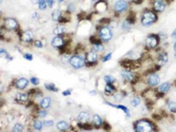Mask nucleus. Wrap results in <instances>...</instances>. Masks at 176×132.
<instances>
[{"label": "nucleus", "mask_w": 176, "mask_h": 132, "mask_svg": "<svg viewBox=\"0 0 176 132\" xmlns=\"http://www.w3.org/2000/svg\"><path fill=\"white\" fill-rule=\"evenodd\" d=\"M156 21H157V15L152 10L144 11L141 16V23L144 27H150Z\"/></svg>", "instance_id": "1"}, {"label": "nucleus", "mask_w": 176, "mask_h": 132, "mask_svg": "<svg viewBox=\"0 0 176 132\" xmlns=\"http://www.w3.org/2000/svg\"><path fill=\"white\" fill-rule=\"evenodd\" d=\"M153 123L147 119L139 120L134 126V130L136 132H152L155 130Z\"/></svg>", "instance_id": "2"}, {"label": "nucleus", "mask_w": 176, "mask_h": 132, "mask_svg": "<svg viewBox=\"0 0 176 132\" xmlns=\"http://www.w3.org/2000/svg\"><path fill=\"white\" fill-rule=\"evenodd\" d=\"M159 44V37L156 34H150L146 38L145 45L147 50H153Z\"/></svg>", "instance_id": "3"}, {"label": "nucleus", "mask_w": 176, "mask_h": 132, "mask_svg": "<svg viewBox=\"0 0 176 132\" xmlns=\"http://www.w3.org/2000/svg\"><path fill=\"white\" fill-rule=\"evenodd\" d=\"M99 37H100V39L102 40V42H110L113 37V32L109 27L104 26V27H102L100 29V32H99Z\"/></svg>", "instance_id": "4"}, {"label": "nucleus", "mask_w": 176, "mask_h": 132, "mask_svg": "<svg viewBox=\"0 0 176 132\" xmlns=\"http://www.w3.org/2000/svg\"><path fill=\"white\" fill-rule=\"evenodd\" d=\"M69 64L74 69H81L85 65V61L81 56H73L69 59Z\"/></svg>", "instance_id": "5"}, {"label": "nucleus", "mask_w": 176, "mask_h": 132, "mask_svg": "<svg viewBox=\"0 0 176 132\" xmlns=\"http://www.w3.org/2000/svg\"><path fill=\"white\" fill-rule=\"evenodd\" d=\"M128 8H129V3H128L126 0H118L114 5L115 11L118 13L124 12V11L128 10Z\"/></svg>", "instance_id": "6"}, {"label": "nucleus", "mask_w": 176, "mask_h": 132, "mask_svg": "<svg viewBox=\"0 0 176 132\" xmlns=\"http://www.w3.org/2000/svg\"><path fill=\"white\" fill-rule=\"evenodd\" d=\"M147 83L150 87H155L160 83V77L157 74H150L147 78Z\"/></svg>", "instance_id": "7"}, {"label": "nucleus", "mask_w": 176, "mask_h": 132, "mask_svg": "<svg viewBox=\"0 0 176 132\" xmlns=\"http://www.w3.org/2000/svg\"><path fill=\"white\" fill-rule=\"evenodd\" d=\"M166 6H167V3L164 0H155L153 4L154 10L157 11V12H163L166 9Z\"/></svg>", "instance_id": "8"}, {"label": "nucleus", "mask_w": 176, "mask_h": 132, "mask_svg": "<svg viewBox=\"0 0 176 132\" xmlns=\"http://www.w3.org/2000/svg\"><path fill=\"white\" fill-rule=\"evenodd\" d=\"M4 26L9 30H14L18 27V23L14 18H6L4 21Z\"/></svg>", "instance_id": "9"}, {"label": "nucleus", "mask_w": 176, "mask_h": 132, "mask_svg": "<svg viewBox=\"0 0 176 132\" xmlns=\"http://www.w3.org/2000/svg\"><path fill=\"white\" fill-rule=\"evenodd\" d=\"M97 60H98L97 52H95V50H92V52H88V54H87V57H86L87 64H89V65L95 64L96 62H97Z\"/></svg>", "instance_id": "10"}, {"label": "nucleus", "mask_w": 176, "mask_h": 132, "mask_svg": "<svg viewBox=\"0 0 176 132\" xmlns=\"http://www.w3.org/2000/svg\"><path fill=\"white\" fill-rule=\"evenodd\" d=\"M52 45L55 49H62V47L64 45V40L62 39L61 37L57 35L52 39Z\"/></svg>", "instance_id": "11"}, {"label": "nucleus", "mask_w": 176, "mask_h": 132, "mask_svg": "<svg viewBox=\"0 0 176 132\" xmlns=\"http://www.w3.org/2000/svg\"><path fill=\"white\" fill-rule=\"evenodd\" d=\"M121 76H122V78L124 79V81H126V82H133L135 80V78H136L135 74L130 71H123Z\"/></svg>", "instance_id": "12"}, {"label": "nucleus", "mask_w": 176, "mask_h": 132, "mask_svg": "<svg viewBox=\"0 0 176 132\" xmlns=\"http://www.w3.org/2000/svg\"><path fill=\"white\" fill-rule=\"evenodd\" d=\"M157 60H158V64H159V66H160V67L165 66V65L167 64V62H168V54H167V52H160V54L158 55Z\"/></svg>", "instance_id": "13"}, {"label": "nucleus", "mask_w": 176, "mask_h": 132, "mask_svg": "<svg viewBox=\"0 0 176 132\" xmlns=\"http://www.w3.org/2000/svg\"><path fill=\"white\" fill-rule=\"evenodd\" d=\"M28 85V80L25 78H20L19 80H17V82H16L15 86L16 88L19 89V90H23V89H25L27 87Z\"/></svg>", "instance_id": "14"}, {"label": "nucleus", "mask_w": 176, "mask_h": 132, "mask_svg": "<svg viewBox=\"0 0 176 132\" xmlns=\"http://www.w3.org/2000/svg\"><path fill=\"white\" fill-rule=\"evenodd\" d=\"M170 88H171V84L168 82H165L159 86L157 91L159 93H161V94H165V93H167L168 91L170 90Z\"/></svg>", "instance_id": "15"}, {"label": "nucleus", "mask_w": 176, "mask_h": 132, "mask_svg": "<svg viewBox=\"0 0 176 132\" xmlns=\"http://www.w3.org/2000/svg\"><path fill=\"white\" fill-rule=\"evenodd\" d=\"M89 113H87V112H81V113L79 114L78 116V121L79 123H87L89 120Z\"/></svg>", "instance_id": "16"}, {"label": "nucleus", "mask_w": 176, "mask_h": 132, "mask_svg": "<svg viewBox=\"0 0 176 132\" xmlns=\"http://www.w3.org/2000/svg\"><path fill=\"white\" fill-rule=\"evenodd\" d=\"M32 37H33V34H32V32H29V30H27V32L22 33V40L25 42H31V40H32Z\"/></svg>", "instance_id": "17"}, {"label": "nucleus", "mask_w": 176, "mask_h": 132, "mask_svg": "<svg viewBox=\"0 0 176 132\" xmlns=\"http://www.w3.org/2000/svg\"><path fill=\"white\" fill-rule=\"evenodd\" d=\"M50 103H52V100H50L49 97H45L43 98L40 102V106H41L42 109H47L50 106Z\"/></svg>", "instance_id": "18"}, {"label": "nucleus", "mask_w": 176, "mask_h": 132, "mask_svg": "<svg viewBox=\"0 0 176 132\" xmlns=\"http://www.w3.org/2000/svg\"><path fill=\"white\" fill-rule=\"evenodd\" d=\"M54 33L55 35H62V34H64L66 33V27L64 26H62V25H59V26H57V27L54 29Z\"/></svg>", "instance_id": "19"}, {"label": "nucleus", "mask_w": 176, "mask_h": 132, "mask_svg": "<svg viewBox=\"0 0 176 132\" xmlns=\"http://www.w3.org/2000/svg\"><path fill=\"white\" fill-rule=\"evenodd\" d=\"M57 128L61 131H64L69 128V124H67V122L66 121H59L57 123Z\"/></svg>", "instance_id": "20"}, {"label": "nucleus", "mask_w": 176, "mask_h": 132, "mask_svg": "<svg viewBox=\"0 0 176 132\" xmlns=\"http://www.w3.org/2000/svg\"><path fill=\"white\" fill-rule=\"evenodd\" d=\"M61 16H62L61 10H59V9H55V10L52 11V20H54V21H59V19H61Z\"/></svg>", "instance_id": "21"}, {"label": "nucleus", "mask_w": 176, "mask_h": 132, "mask_svg": "<svg viewBox=\"0 0 176 132\" xmlns=\"http://www.w3.org/2000/svg\"><path fill=\"white\" fill-rule=\"evenodd\" d=\"M28 99V95L27 94H17L15 97V100L17 101L19 103H23V102H26Z\"/></svg>", "instance_id": "22"}, {"label": "nucleus", "mask_w": 176, "mask_h": 132, "mask_svg": "<svg viewBox=\"0 0 176 132\" xmlns=\"http://www.w3.org/2000/svg\"><path fill=\"white\" fill-rule=\"evenodd\" d=\"M133 23H134V21H132V20H130V19H126V20L123 22V24H122V28L124 30H129L130 28H131V26L133 25Z\"/></svg>", "instance_id": "23"}, {"label": "nucleus", "mask_w": 176, "mask_h": 132, "mask_svg": "<svg viewBox=\"0 0 176 132\" xmlns=\"http://www.w3.org/2000/svg\"><path fill=\"white\" fill-rule=\"evenodd\" d=\"M115 91H116V89L114 86H113L112 84L107 83V85H106V87H105V92L108 93V94H112V93H114Z\"/></svg>", "instance_id": "24"}, {"label": "nucleus", "mask_w": 176, "mask_h": 132, "mask_svg": "<svg viewBox=\"0 0 176 132\" xmlns=\"http://www.w3.org/2000/svg\"><path fill=\"white\" fill-rule=\"evenodd\" d=\"M168 109H169L170 112L172 113H176V102H173V101H169L167 104Z\"/></svg>", "instance_id": "25"}, {"label": "nucleus", "mask_w": 176, "mask_h": 132, "mask_svg": "<svg viewBox=\"0 0 176 132\" xmlns=\"http://www.w3.org/2000/svg\"><path fill=\"white\" fill-rule=\"evenodd\" d=\"M93 121H94V124H95L97 127H99V126L102 125L103 120H102V118H101L100 116H99V115H95V116H94V118H93Z\"/></svg>", "instance_id": "26"}, {"label": "nucleus", "mask_w": 176, "mask_h": 132, "mask_svg": "<svg viewBox=\"0 0 176 132\" xmlns=\"http://www.w3.org/2000/svg\"><path fill=\"white\" fill-rule=\"evenodd\" d=\"M140 103H141V99H140L139 97H134L133 99L131 100V105L133 107H138Z\"/></svg>", "instance_id": "27"}, {"label": "nucleus", "mask_w": 176, "mask_h": 132, "mask_svg": "<svg viewBox=\"0 0 176 132\" xmlns=\"http://www.w3.org/2000/svg\"><path fill=\"white\" fill-rule=\"evenodd\" d=\"M45 88L49 91H52V92H57V88L55 87L54 84H45Z\"/></svg>", "instance_id": "28"}, {"label": "nucleus", "mask_w": 176, "mask_h": 132, "mask_svg": "<svg viewBox=\"0 0 176 132\" xmlns=\"http://www.w3.org/2000/svg\"><path fill=\"white\" fill-rule=\"evenodd\" d=\"M104 80L106 81V83H109V84H113L116 81V79L114 78V77H112V76H105L104 77Z\"/></svg>", "instance_id": "29"}, {"label": "nucleus", "mask_w": 176, "mask_h": 132, "mask_svg": "<svg viewBox=\"0 0 176 132\" xmlns=\"http://www.w3.org/2000/svg\"><path fill=\"white\" fill-rule=\"evenodd\" d=\"M33 126H34V129L37 131H40L43 126V124L41 123L40 121H34V124H33Z\"/></svg>", "instance_id": "30"}, {"label": "nucleus", "mask_w": 176, "mask_h": 132, "mask_svg": "<svg viewBox=\"0 0 176 132\" xmlns=\"http://www.w3.org/2000/svg\"><path fill=\"white\" fill-rule=\"evenodd\" d=\"M12 130H13V131H18V132L23 131V126L21 125V124H15Z\"/></svg>", "instance_id": "31"}, {"label": "nucleus", "mask_w": 176, "mask_h": 132, "mask_svg": "<svg viewBox=\"0 0 176 132\" xmlns=\"http://www.w3.org/2000/svg\"><path fill=\"white\" fill-rule=\"evenodd\" d=\"M104 50V47L101 44H96L94 45V50L95 52H101V50Z\"/></svg>", "instance_id": "32"}, {"label": "nucleus", "mask_w": 176, "mask_h": 132, "mask_svg": "<svg viewBox=\"0 0 176 132\" xmlns=\"http://www.w3.org/2000/svg\"><path fill=\"white\" fill-rule=\"evenodd\" d=\"M38 7H39V9H41V10H44V9L47 7V2H45V1H43V2H39V3H38Z\"/></svg>", "instance_id": "33"}, {"label": "nucleus", "mask_w": 176, "mask_h": 132, "mask_svg": "<svg viewBox=\"0 0 176 132\" xmlns=\"http://www.w3.org/2000/svg\"><path fill=\"white\" fill-rule=\"evenodd\" d=\"M30 82L32 84H34V85H38V84H39V80H38L37 78H35V77H31Z\"/></svg>", "instance_id": "34"}, {"label": "nucleus", "mask_w": 176, "mask_h": 132, "mask_svg": "<svg viewBox=\"0 0 176 132\" xmlns=\"http://www.w3.org/2000/svg\"><path fill=\"white\" fill-rule=\"evenodd\" d=\"M47 115V111H45V109L40 110V111L38 112V116L39 117H45Z\"/></svg>", "instance_id": "35"}, {"label": "nucleus", "mask_w": 176, "mask_h": 132, "mask_svg": "<svg viewBox=\"0 0 176 132\" xmlns=\"http://www.w3.org/2000/svg\"><path fill=\"white\" fill-rule=\"evenodd\" d=\"M43 125L47 126V127H50V126L54 125V121H52V120H49V121H44V122H43Z\"/></svg>", "instance_id": "36"}, {"label": "nucleus", "mask_w": 176, "mask_h": 132, "mask_svg": "<svg viewBox=\"0 0 176 132\" xmlns=\"http://www.w3.org/2000/svg\"><path fill=\"white\" fill-rule=\"evenodd\" d=\"M23 57L25 60H27V61H32V55L30 54H24L23 55Z\"/></svg>", "instance_id": "37"}, {"label": "nucleus", "mask_w": 176, "mask_h": 132, "mask_svg": "<svg viewBox=\"0 0 176 132\" xmlns=\"http://www.w3.org/2000/svg\"><path fill=\"white\" fill-rule=\"evenodd\" d=\"M34 45H35L36 47H39V49H41V47H43V45H42V42H40V40H35V42H34Z\"/></svg>", "instance_id": "38"}, {"label": "nucleus", "mask_w": 176, "mask_h": 132, "mask_svg": "<svg viewBox=\"0 0 176 132\" xmlns=\"http://www.w3.org/2000/svg\"><path fill=\"white\" fill-rule=\"evenodd\" d=\"M112 57V52H109V54L107 55L105 57H103V62H107V61H109V60Z\"/></svg>", "instance_id": "39"}, {"label": "nucleus", "mask_w": 176, "mask_h": 132, "mask_svg": "<svg viewBox=\"0 0 176 132\" xmlns=\"http://www.w3.org/2000/svg\"><path fill=\"white\" fill-rule=\"evenodd\" d=\"M45 2H47V6H49V7H52L54 0H45Z\"/></svg>", "instance_id": "40"}, {"label": "nucleus", "mask_w": 176, "mask_h": 132, "mask_svg": "<svg viewBox=\"0 0 176 132\" xmlns=\"http://www.w3.org/2000/svg\"><path fill=\"white\" fill-rule=\"evenodd\" d=\"M72 94V89H69V90L64 91V92H62V95L64 96H69Z\"/></svg>", "instance_id": "41"}, {"label": "nucleus", "mask_w": 176, "mask_h": 132, "mask_svg": "<svg viewBox=\"0 0 176 132\" xmlns=\"http://www.w3.org/2000/svg\"><path fill=\"white\" fill-rule=\"evenodd\" d=\"M172 37H174V38L176 37V29L172 32Z\"/></svg>", "instance_id": "42"}, {"label": "nucleus", "mask_w": 176, "mask_h": 132, "mask_svg": "<svg viewBox=\"0 0 176 132\" xmlns=\"http://www.w3.org/2000/svg\"><path fill=\"white\" fill-rule=\"evenodd\" d=\"M173 47H174V50H176V42H174V44H173Z\"/></svg>", "instance_id": "43"}, {"label": "nucleus", "mask_w": 176, "mask_h": 132, "mask_svg": "<svg viewBox=\"0 0 176 132\" xmlns=\"http://www.w3.org/2000/svg\"><path fill=\"white\" fill-rule=\"evenodd\" d=\"M133 1H134V2H140L141 0H133Z\"/></svg>", "instance_id": "44"}, {"label": "nucleus", "mask_w": 176, "mask_h": 132, "mask_svg": "<svg viewBox=\"0 0 176 132\" xmlns=\"http://www.w3.org/2000/svg\"><path fill=\"white\" fill-rule=\"evenodd\" d=\"M174 57H175V60H176V50H175V52H174Z\"/></svg>", "instance_id": "45"}, {"label": "nucleus", "mask_w": 176, "mask_h": 132, "mask_svg": "<svg viewBox=\"0 0 176 132\" xmlns=\"http://www.w3.org/2000/svg\"><path fill=\"white\" fill-rule=\"evenodd\" d=\"M62 0H59V2H62Z\"/></svg>", "instance_id": "46"}, {"label": "nucleus", "mask_w": 176, "mask_h": 132, "mask_svg": "<svg viewBox=\"0 0 176 132\" xmlns=\"http://www.w3.org/2000/svg\"><path fill=\"white\" fill-rule=\"evenodd\" d=\"M92 1H96V0H92Z\"/></svg>", "instance_id": "47"}]
</instances>
